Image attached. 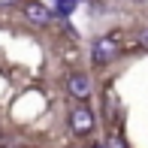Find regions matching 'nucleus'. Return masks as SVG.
Returning a JSON list of instances; mask_svg holds the SVG:
<instances>
[{
  "label": "nucleus",
  "mask_w": 148,
  "mask_h": 148,
  "mask_svg": "<svg viewBox=\"0 0 148 148\" xmlns=\"http://www.w3.org/2000/svg\"><path fill=\"white\" fill-rule=\"evenodd\" d=\"M106 148H127V145H124V139H121V136H115V139H109V145H106Z\"/></svg>",
  "instance_id": "0eeeda50"
},
{
  "label": "nucleus",
  "mask_w": 148,
  "mask_h": 148,
  "mask_svg": "<svg viewBox=\"0 0 148 148\" xmlns=\"http://www.w3.org/2000/svg\"><path fill=\"white\" fill-rule=\"evenodd\" d=\"M66 91L76 100H88L91 97V79L85 76V73H73V76L66 79Z\"/></svg>",
  "instance_id": "7ed1b4c3"
},
{
  "label": "nucleus",
  "mask_w": 148,
  "mask_h": 148,
  "mask_svg": "<svg viewBox=\"0 0 148 148\" xmlns=\"http://www.w3.org/2000/svg\"><path fill=\"white\" fill-rule=\"evenodd\" d=\"M118 51H121V45H118V36H100L97 42L91 45V58H94V64H97V66H103V64H112V60L118 58Z\"/></svg>",
  "instance_id": "f257e3e1"
},
{
  "label": "nucleus",
  "mask_w": 148,
  "mask_h": 148,
  "mask_svg": "<svg viewBox=\"0 0 148 148\" xmlns=\"http://www.w3.org/2000/svg\"><path fill=\"white\" fill-rule=\"evenodd\" d=\"M70 127H73L76 136H88L94 130V112L88 106H76V109L70 112Z\"/></svg>",
  "instance_id": "f03ea898"
},
{
  "label": "nucleus",
  "mask_w": 148,
  "mask_h": 148,
  "mask_svg": "<svg viewBox=\"0 0 148 148\" xmlns=\"http://www.w3.org/2000/svg\"><path fill=\"white\" fill-rule=\"evenodd\" d=\"M12 3H18V0H0V6H12Z\"/></svg>",
  "instance_id": "6e6552de"
},
{
  "label": "nucleus",
  "mask_w": 148,
  "mask_h": 148,
  "mask_svg": "<svg viewBox=\"0 0 148 148\" xmlns=\"http://www.w3.org/2000/svg\"><path fill=\"white\" fill-rule=\"evenodd\" d=\"M24 15H27L33 24H49L51 21V12L45 9L42 3H27V6H24Z\"/></svg>",
  "instance_id": "20e7f679"
},
{
  "label": "nucleus",
  "mask_w": 148,
  "mask_h": 148,
  "mask_svg": "<svg viewBox=\"0 0 148 148\" xmlns=\"http://www.w3.org/2000/svg\"><path fill=\"white\" fill-rule=\"evenodd\" d=\"M76 3L79 0H55V9H58V15H70L76 9Z\"/></svg>",
  "instance_id": "39448f33"
},
{
  "label": "nucleus",
  "mask_w": 148,
  "mask_h": 148,
  "mask_svg": "<svg viewBox=\"0 0 148 148\" xmlns=\"http://www.w3.org/2000/svg\"><path fill=\"white\" fill-rule=\"evenodd\" d=\"M136 42L142 45V49H148V27H142V30L136 33Z\"/></svg>",
  "instance_id": "423d86ee"
}]
</instances>
